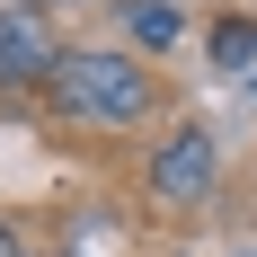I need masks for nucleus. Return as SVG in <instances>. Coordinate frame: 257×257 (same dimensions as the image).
<instances>
[{"instance_id":"obj_1","label":"nucleus","mask_w":257,"mask_h":257,"mask_svg":"<svg viewBox=\"0 0 257 257\" xmlns=\"http://www.w3.org/2000/svg\"><path fill=\"white\" fill-rule=\"evenodd\" d=\"M53 98L71 124H142L151 115V71L133 53H98V45H62Z\"/></svg>"},{"instance_id":"obj_5","label":"nucleus","mask_w":257,"mask_h":257,"mask_svg":"<svg viewBox=\"0 0 257 257\" xmlns=\"http://www.w3.org/2000/svg\"><path fill=\"white\" fill-rule=\"evenodd\" d=\"M133 45H178V9H169V0H133Z\"/></svg>"},{"instance_id":"obj_2","label":"nucleus","mask_w":257,"mask_h":257,"mask_svg":"<svg viewBox=\"0 0 257 257\" xmlns=\"http://www.w3.org/2000/svg\"><path fill=\"white\" fill-rule=\"evenodd\" d=\"M213 178H222V151H213V133L204 124H178L169 142H160V160H151V195L169 213H195L213 195Z\"/></svg>"},{"instance_id":"obj_7","label":"nucleus","mask_w":257,"mask_h":257,"mask_svg":"<svg viewBox=\"0 0 257 257\" xmlns=\"http://www.w3.org/2000/svg\"><path fill=\"white\" fill-rule=\"evenodd\" d=\"M62 257H89V248H62Z\"/></svg>"},{"instance_id":"obj_6","label":"nucleus","mask_w":257,"mask_h":257,"mask_svg":"<svg viewBox=\"0 0 257 257\" xmlns=\"http://www.w3.org/2000/svg\"><path fill=\"white\" fill-rule=\"evenodd\" d=\"M0 257H18V231H9V222H0Z\"/></svg>"},{"instance_id":"obj_3","label":"nucleus","mask_w":257,"mask_h":257,"mask_svg":"<svg viewBox=\"0 0 257 257\" xmlns=\"http://www.w3.org/2000/svg\"><path fill=\"white\" fill-rule=\"evenodd\" d=\"M53 71H62V45H53L45 9H0V89H36Z\"/></svg>"},{"instance_id":"obj_4","label":"nucleus","mask_w":257,"mask_h":257,"mask_svg":"<svg viewBox=\"0 0 257 257\" xmlns=\"http://www.w3.org/2000/svg\"><path fill=\"white\" fill-rule=\"evenodd\" d=\"M248 53H257V18H222L213 27V62L222 71H248Z\"/></svg>"}]
</instances>
